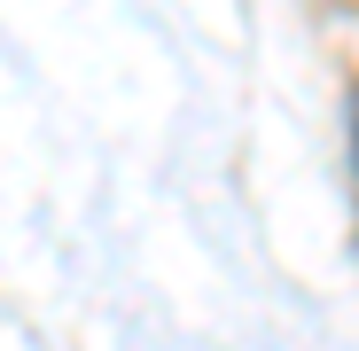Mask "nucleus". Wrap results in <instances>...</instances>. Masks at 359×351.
<instances>
[{"instance_id":"obj_1","label":"nucleus","mask_w":359,"mask_h":351,"mask_svg":"<svg viewBox=\"0 0 359 351\" xmlns=\"http://www.w3.org/2000/svg\"><path fill=\"white\" fill-rule=\"evenodd\" d=\"M344 141H351V188H359V86H351V102H344Z\"/></svg>"}]
</instances>
